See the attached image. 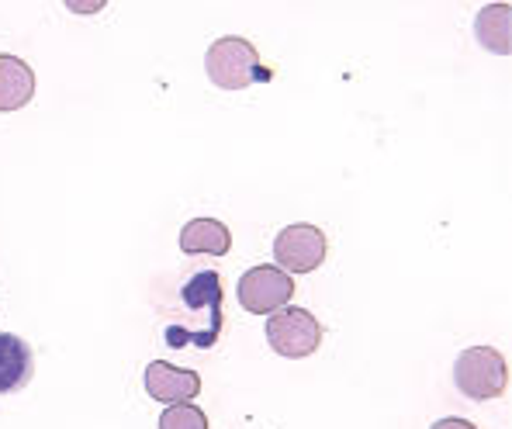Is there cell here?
<instances>
[{
	"label": "cell",
	"instance_id": "obj_1",
	"mask_svg": "<svg viewBox=\"0 0 512 429\" xmlns=\"http://www.w3.org/2000/svg\"><path fill=\"white\" fill-rule=\"evenodd\" d=\"M222 298V277L215 270H198L180 288V322H170L163 329L167 346H173V350H180V346L212 350L218 336H222Z\"/></svg>",
	"mask_w": 512,
	"mask_h": 429
},
{
	"label": "cell",
	"instance_id": "obj_2",
	"mask_svg": "<svg viewBox=\"0 0 512 429\" xmlns=\"http://www.w3.org/2000/svg\"><path fill=\"white\" fill-rule=\"evenodd\" d=\"M205 70L208 80L222 90H246L250 84L270 80V70L260 63V52L253 49V42L239 39V35H225L208 49Z\"/></svg>",
	"mask_w": 512,
	"mask_h": 429
},
{
	"label": "cell",
	"instance_id": "obj_3",
	"mask_svg": "<svg viewBox=\"0 0 512 429\" xmlns=\"http://www.w3.org/2000/svg\"><path fill=\"white\" fill-rule=\"evenodd\" d=\"M454 381L471 402H492L509 385V364L495 346H471L457 357Z\"/></svg>",
	"mask_w": 512,
	"mask_h": 429
},
{
	"label": "cell",
	"instance_id": "obj_4",
	"mask_svg": "<svg viewBox=\"0 0 512 429\" xmlns=\"http://www.w3.org/2000/svg\"><path fill=\"white\" fill-rule=\"evenodd\" d=\"M267 340H270V346H274V353L298 360V357H308V353L319 350L322 326L308 308L288 305L267 319Z\"/></svg>",
	"mask_w": 512,
	"mask_h": 429
},
{
	"label": "cell",
	"instance_id": "obj_5",
	"mask_svg": "<svg viewBox=\"0 0 512 429\" xmlns=\"http://www.w3.org/2000/svg\"><path fill=\"white\" fill-rule=\"evenodd\" d=\"M326 232L315 229V225H288V229L277 232L274 239V260L281 263L284 274H312L326 263Z\"/></svg>",
	"mask_w": 512,
	"mask_h": 429
},
{
	"label": "cell",
	"instance_id": "obj_6",
	"mask_svg": "<svg viewBox=\"0 0 512 429\" xmlns=\"http://www.w3.org/2000/svg\"><path fill=\"white\" fill-rule=\"evenodd\" d=\"M295 281L281 267H253L239 277V305L253 315H274L291 305Z\"/></svg>",
	"mask_w": 512,
	"mask_h": 429
},
{
	"label": "cell",
	"instance_id": "obj_7",
	"mask_svg": "<svg viewBox=\"0 0 512 429\" xmlns=\"http://www.w3.org/2000/svg\"><path fill=\"white\" fill-rule=\"evenodd\" d=\"M146 391L163 405L191 402L201 391V378L198 371H184V367H173L167 360H153L146 367Z\"/></svg>",
	"mask_w": 512,
	"mask_h": 429
},
{
	"label": "cell",
	"instance_id": "obj_8",
	"mask_svg": "<svg viewBox=\"0 0 512 429\" xmlns=\"http://www.w3.org/2000/svg\"><path fill=\"white\" fill-rule=\"evenodd\" d=\"M35 353L21 336L0 333V395H14L32 381Z\"/></svg>",
	"mask_w": 512,
	"mask_h": 429
},
{
	"label": "cell",
	"instance_id": "obj_9",
	"mask_svg": "<svg viewBox=\"0 0 512 429\" xmlns=\"http://www.w3.org/2000/svg\"><path fill=\"white\" fill-rule=\"evenodd\" d=\"M35 97V73L25 59L0 52V111H18Z\"/></svg>",
	"mask_w": 512,
	"mask_h": 429
},
{
	"label": "cell",
	"instance_id": "obj_10",
	"mask_svg": "<svg viewBox=\"0 0 512 429\" xmlns=\"http://www.w3.org/2000/svg\"><path fill=\"white\" fill-rule=\"evenodd\" d=\"M180 250L191 253V257H225L232 250V232L225 229L215 218H194L180 229Z\"/></svg>",
	"mask_w": 512,
	"mask_h": 429
},
{
	"label": "cell",
	"instance_id": "obj_11",
	"mask_svg": "<svg viewBox=\"0 0 512 429\" xmlns=\"http://www.w3.org/2000/svg\"><path fill=\"white\" fill-rule=\"evenodd\" d=\"M509 11H512L509 4H488V7H481L478 21H474V28H478V42L485 45V49L499 52V56L512 52Z\"/></svg>",
	"mask_w": 512,
	"mask_h": 429
},
{
	"label": "cell",
	"instance_id": "obj_12",
	"mask_svg": "<svg viewBox=\"0 0 512 429\" xmlns=\"http://www.w3.org/2000/svg\"><path fill=\"white\" fill-rule=\"evenodd\" d=\"M160 429H212L208 416L194 402H177L160 416Z\"/></svg>",
	"mask_w": 512,
	"mask_h": 429
},
{
	"label": "cell",
	"instance_id": "obj_13",
	"mask_svg": "<svg viewBox=\"0 0 512 429\" xmlns=\"http://www.w3.org/2000/svg\"><path fill=\"white\" fill-rule=\"evenodd\" d=\"M429 429H478L471 423V419H457V416H450V419H440V423H433Z\"/></svg>",
	"mask_w": 512,
	"mask_h": 429
}]
</instances>
